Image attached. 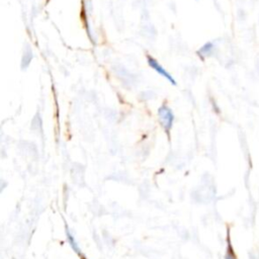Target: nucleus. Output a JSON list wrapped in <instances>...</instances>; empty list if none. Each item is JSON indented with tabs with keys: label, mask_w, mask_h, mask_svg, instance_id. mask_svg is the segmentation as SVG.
Here are the masks:
<instances>
[{
	"label": "nucleus",
	"mask_w": 259,
	"mask_h": 259,
	"mask_svg": "<svg viewBox=\"0 0 259 259\" xmlns=\"http://www.w3.org/2000/svg\"><path fill=\"white\" fill-rule=\"evenodd\" d=\"M215 47H214V42L212 41H208L206 44H204L198 51L197 54L201 57V58H205V57H209L212 55L213 51H214Z\"/></svg>",
	"instance_id": "3"
},
{
	"label": "nucleus",
	"mask_w": 259,
	"mask_h": 259,
	"mask_svg": "<svg viewBox=\"0 0 259 259\" xmlns=\"http://www.w3.org/2000/svg\"><path fill=\"white\" fill-rule=\"evenodd\" d=\"M158 116H159L160 122H161L162 126L164 127V130L166 131V133H169V131L172 126L173 120H174V114H173L172 110L166 104H163L158 110Z\"/></svg>",
	"instance_id": "1"
},
{
	"label": "nucleus",
	"mask_w": 259,
	"mask_h": 259,
	"mask_svg": "<svg viewBox=\"0 0 259 259\" xmlns=\"http://www.w3.org/2000/svg\"><path fill=\"white\" fill-rule=\"evenodd\" d=\"M31 60H32V53H31L30 48L27 46L23 51V56H22V61H21L22 69H25L29 65Z\"/></svg>",
	"instance_id": "4"
},
{
	"label": "nucleus",
	"mask_w": 259,
	"mask_h": 259,
	"mask_svg": "<svg viewBox=\"0 0 259 259\" xmlns=\"http://www.w3.org/2000/svg\"><path fill=\"white\" fill-rule=\"evenodd\" d=\"M225 259H236V256H235V253L233 251V248L229 242V246H228V250H227V253H226V256H225Z\"/></svg>",
	"instance_id": "5"
},
{
	"label": "nucleus",
	"mask_w": 259,
	"mask_h": 259,
	"mask_svg": "<svg viewBox=\"0 0 259 259\" xmlns=\"http://www.w3.org/2000/svg\"><path fill=\"white\" fill-rule=\"evenodd\" d=\"M147 60H148V64H149V66L153 69V70H155L159 75H161V76H163L164 78H166L170 83H172L173 85H176V81L174 80V78L170 75V73H168L159 63H158V61L156 60V59H154L153 57H151V56H147Z\"/></svg>",
	"instance_id": "2"
}]
</instances>
